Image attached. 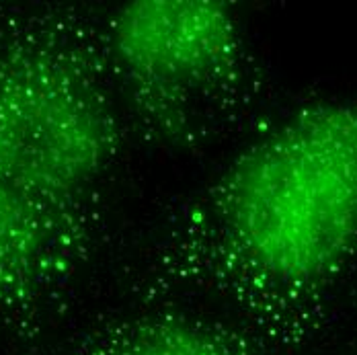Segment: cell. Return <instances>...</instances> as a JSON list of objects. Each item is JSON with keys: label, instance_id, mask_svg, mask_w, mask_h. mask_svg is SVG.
<instances>
[{"label": "cell", "instance_id": "277c9868", "mask_svg": "<svg viewBox=\"0 0 357 355\" xmlns=\"http://www.w3.org/2000/svg\"><path fill=\"white\" fill-rule=\"evenodd\" d=\"M101 234V206L0 177V335L37 333L66 302Z\"/></svg>", "mask_w": 357, "mask_h": 355}, {"label": "cell", "instance_id": "6da1fadb", "mask_svg": "<svg viewBox=\"0 0 357 355\" xmlns=\"http://www.w3.org/2000/svg\"><path fill=\"white\" fill-rule=\"evenodd\" d=\"M357 255V97L291 111L189 197L148 250V300L224 302L263 355H302Z\"/></svg>", "mask_w": 357, "mask_h": 355}, {"label": "cell", "instance_id": "3957f363", "mask_svg": "<svg viewBox=\"0 0 357 355\" xmlns=\"http://www.w3.org/2000/svg\"><path fill=\"white\" fill-rule=\"evenodd\" d=\"M126 121L146 142L193 152L243 121L263 78L224 0H136L101 21Z\"/></svg>", "mask_w": 357, "mask_h": 355}, {"label": "cell", "instance_id": "5b68a950", "mask_svg": "<svg viewBox=\"0 0 357 355\" xmlns=\"http://www.w3.org/2000/svg\"><path fill=\"white\" fill-rule=\"evenodd\" d=\"M50 355H263L257 341L238 324L195 317L171 306L95 324Z\"/></svg>", "mask_w": 357, "mask_h": 355}, {"label": "cell", "instance_id": "7a4b0ae2", "mask_svg": "<svg viewBox=\"0 0 357 355\" xmlns=\"http://www.w3.org/2000/svg\"><path fill=\"white\" fill-rule=\"evenodd\" d=\"M123 123L99 19L70 4L0 8V177L99 206Z\"/></svg>", "mask_w": 357, "mask_h": 355}]
</instances>
